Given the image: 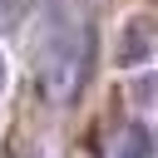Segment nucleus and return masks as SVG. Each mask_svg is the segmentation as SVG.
<instances>
[{
    "label": "nucleus",
    "mask_w": 158,
    "mask_h": 158,
    "mask_svg": "<svg viewBox=\"0 0 158 158\" xmlns=\"http://www.w3.org/2000/svg\"><path fill=\"white\" fill-rule=\"evenodd\" d=\"M158 59V20L153 15H133L118 25V40H114V64L118 69H143Z\"/></svg>",
    "instance_id": "obj_2"
},
{
    "label": "nucleus",
    "mask_w": 158,
    "mask_h": 158,
    "mask_svg": "<svg viewBox=\"0 0 158 158\" xmlns=\"http://www.w3.org/2000/svg\"><path fill=\"white\" fill-rule=\"evenodd\" d=\"M25 5H30V0H0V30H15L20 15H25Z\"/></svg>",
    "instance_id": "obj_4"
},
{
    "label": "nucleus",
    "mask_w": 158,
    "mask_h": 158,
    "mask_svg": "<svg viewBox=\"0 0 158 158\" xmlns=\"http://www.w3.org/2000/svg\"><path fill=\"white\" fill-rule=\"evenodd\" d=\"M0 89H5V54H0Z\"/></svg>",
    "instance_id": "obj_7"
},
{
    "label": "nucleus",
    "mask_w": 158,
    "mask_h": 158,
    "mask_svg": "<svg viewBox=\"0 0 158 158\" xmlns=\"http://www.w3.org/2000/svg\"><path fill=\"white\" fill-rule=\"evenodd\" d=\"M5 158H40V153H35V148H10Z\"/></svg>",
    "instance_id": "obj_5"
},
{
    "label": "nucleus",
    "mask_w": 158,
    "mask_h": 158,
    "mask_svg": "<svg viewBox=\"0 0 158 158\" xmlns=\"http://www.w3.org/2000/svg\"><path fill=\"white\" fill-rule=\"evenodd\" d=\"M109 158H153V133L143 123H118L109 138Z\"/></svg>",
    "instance_id": "obj_3"
},
{
    "label": "nucleus",
    "mask_w": 158,
    "mask_h": 158,
    "mask_svg": "<svg viewBox=\"0 0 158 158\" xmlns=\"http://www.w3.org/2000/svg\"><path fill=\"white\" fill-rule=\"evenodd\" d=\"M94 64V35L84 20H54L35 49V94L49 109H64L79 99Z\"/></svg>",
    "instance_id": "obj_1"
},
{
    "label": "nucleus",
    "mask_w": 158,
    "mask_h": 158,
    "mask_svg": "<svg viewBox=\"0 0 158 158\" xmlns=\"http://www.w3.org/2000/svg\"><path fill=\"white\" fill-rule=\"evenodd\" d=\"M148 94H153V99H158V74H153V84H148Z\"/></svg>",
    "instance_id": "obj_6"
}]
</instances>
